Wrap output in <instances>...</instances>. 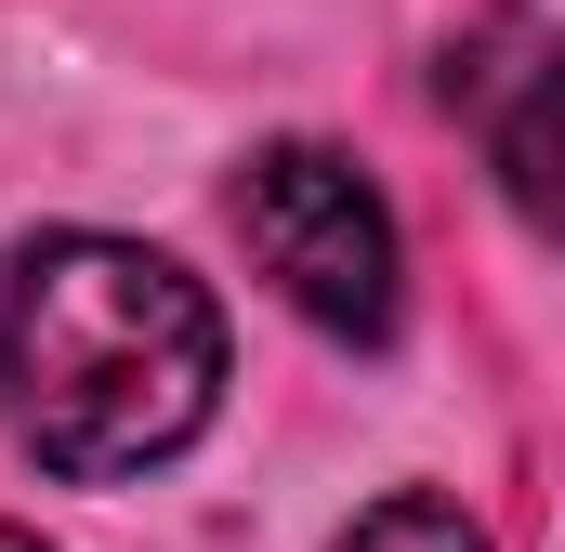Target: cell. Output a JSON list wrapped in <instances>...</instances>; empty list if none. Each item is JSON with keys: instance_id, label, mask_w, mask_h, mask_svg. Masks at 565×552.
<instances>
[{"instance_id": "obj_1", "label": "cell", "mask_w": 565, "mask_h": 552, "mask_svg": "<svg viewBox=\"0 0 565 552\" xmlns=\"http://www.w3.org/2000/svg\"><path fill=\"white\" fill-rule=\"evenodd\" d=\"M0 395L53 474L119 487L211 421L224 316L184 264H158L132 237H40L0 289Z\"/></svg>"}, {"instance_id": "obj_2", "label": "cell", "mask_w": 565, "mask_h": 552, "mask_svg": "<svg viewBox=\"0 0 565 552\" xmlns=\"http://www.w3.org/2000/svg\"><path fill=\"white\" fill-rule=\"evenodd\" d=\"M237 237L329 342H395V211L342 145H264L237 171Z\"/></svg>"}, {"instance_id": "obj_5", "label": "cell", "mask_w": 565, "mask_h": 552, "mask_svg": "<svg viewBox=\"0 0 565 552\" xmlns=\"http://www.w3.org/2000/svg\"><path fill=\"white\" fill-rule=\"evenodd\" d=\"M0 552H40V540H26V527H0Z\"/></svg>"}, {"instance_id": "obj_4", "label": "cell", "mask_w": 565, "mask_h": 552, "mask_svg": "<svg viewBox=\"0 0 565 552\" xmlns=\"http://www.w3.org/2000/svg\"><path fill=\"white\" fill-rule=\"evenodd\" d=\"M342 552H487V527H460L447 500H382Z\"/></svg>"}, {"instance_id": "obj_3", "label": "cell", "mask_w": 565, "mask_h": 552, "mask_svg": "<svg viewBox=\"0 0 565 552\" xmlns=\"http://www.w3.org/2000/svg\"><path fill=\"white\" fill-rule=\"evenodd\" d=\"M500 184H513V211L565 251V53L526 66V93L500 106Z\"/></svg>"}]
</instances>
